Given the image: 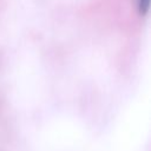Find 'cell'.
<instances>
[{
    "label": "cell",
    "mask_w": 151,
    "mask_h": 151,
    "mask_svg": "<svg viewBox=\"0 0 151 151\" xmlns=\"http://www.w3.org/2000/svg\"><path fill=\"white\" fill-rule=\"evenodd\" d=\"M136 2H137V9H138L139 14L145 15L147 13V9H149L150 0H136Z\"/></svg>",
    "instance_id": "6da1fadb"
}]
</instances>
